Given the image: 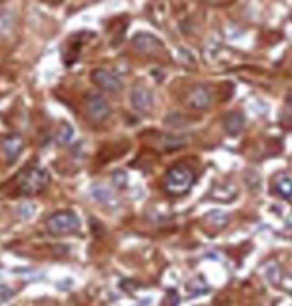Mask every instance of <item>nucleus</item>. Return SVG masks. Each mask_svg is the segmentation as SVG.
<instances>
[{
	"instance_id": "nucleus-10",
	"label": "nucleus",
	"mask_w": 292,
	"mask_h": 306,
	"mask_svg": "<svg viewBox=\"0 0 292 306\" xmlns=\"http://www.w3.org/2000/svg\"><path fill=\"white\" fill-rule=\"evenodd\" d=\"M90 192H92V198H94L98 204H102V206H116V204H118L114 192H112L110 186H106V184H96V186H92Z\"/></svg>"
},
{
	"instance_id": "nucleus-5",
	"label": "nucleus",
	"mask_w": 292,
	"mask_h": 306,
	"mask_svg": "<svg viewBox=\"0 0 292 306\" xmlns=\"http://www.w3.org/2000/svg\"><path fill=\"white\" fill-rule=\"evenodd\" d=\"M130 106L138 114H150L154 110V94L148 86L136 84L130 92Z\"/></svg>"
},
{
	"instance_id": "nucleus-17",
	"label": "nucleus",
	"mask_w": 292,
	"mask_h": 306,
	"mask_svg": "<svg viewBox=\"0 0 292 306\" xmlns=\"http://www.w3.org/2000/svg\"><path fill=\"white\" fill-rule=\"evenodd\" d=\"M58 142L60 144H68V142H72V138H74V128L68 124V122H62L60 126H58Z\"/></svg>"
},
{
	"instance_id": "nucleus-12",
	"label": "nucleus",
	"mask_w": 292,
	"mask_h": 306,
	"mask_svg": "<svg viewBox=\"0 0 292 306\" xmlns=\"http://www.w3.org/2000/svg\"><path fill=\"white\" fill-rule=\"evenodd\" d=\"M274 190L278 192V196L286 198V200H292V176L282 172L274 178Z\"/></svg>"
},
{
	"instance_id": "nucleus-9",
	"label": "nucleus",
	"mask_w": 292,
	"mask_h": 306,
	"mask_svg": "<svg viewBox=\"0 0 292 306\" xmlns=\"http://www.w3.org/2000/svg\"><path fill=\"white\" fill-rule=\"evenodd\" d=\"M22 138L18 134H8L2 138V152H4V156L8 162H14L18 156H20V152H22Z\"/></svg>"
},
{
	"instance_id": "nucleus-20",
	"label": "nucleus",
	"mask_w": 292,
	"mask_h": 306,
	"mask_svg": "<svg viewBox=\"0 0 292 306\" xmlns=\"http://www.w3.org/2000/svg\"><path fill=\"white\" fill-rule=\"evenodd\" d=\"M12 296V290L8 286H0V302H6Z\"/></svg>"
},
{
	"instance_id": "nucleus-1",
	"label": "nucleus",
	"mask_w": 292,
	"mask_h": 306,
	"mask_svg": "<svg viewBox=\"0 0 292 306\" xmlns=\"http://www.w3.org/2000/svg\"><path fill=\"white\" fill-rule=\"evenodd\" d=\"M194 184V172L190 166H184V164H176L172 166L164 178H162V186L168 194H174V196H180V194H186Z\"/></svg>"
},
{
	"instance_id": "nucleus-2",
	"label": "nucleus",
	"mask_w": 292,
	"mask_h": 306,
	"mask_svg": "<svg viewBox=\"0 0 292 306\" xmlns=\"http://www.w3.org/2000/svg\"><path fill=\"white\" fill-rule=\"evenodd\" d=\"M50 182V174L40 168V166H34L30 170H26L20 178H18V190L26 196H32V194H38L42 192Z\"/></svg>"
},
{
	"instance_id": "nucleus-3",
	"label": "nucleus",
	"mask_w": 292,
	"mask_h": 306,
	"mask_svg": "<svg viewBox=\"0 0 292 306\" xmlns=\"http://www.w3.org/2000/svg\"><path fill=\"white\" fill-rule=\"evenodd\" d=\"M84 114L92 124H102L110 116V104L102 94L88 92L84 96Z\"/></svg>"
},
{
	"instance_id": "nucleus-18",
	"label": "nucleus",
	"mask_w": 292,
	"mask_h": 306,
	"mask_svg": "<svg viewBox=\"0 0 292 306\" xmlns=\"http://www.w3.org/2000/svg\"><path fill=\"white\" fill-rule=\"evenodd\" d=\"M164 122L168 124V126H172V128H182V126H186L188 124V120L182 116V114H178V112H170V114H166V118H164Z\"/></svg>"
},
{
	"instance_id": "nucleus-6",
	"label": "nucleus",
	"mask_w": 292,
	"mask_h": 306,
	"mask_svg": "<svg viewBox=\"0 0 292 306\" xmlns=\"http://www.w3.org/2000/svg\"><path fill=\"white\" fill-rule=\"evenodd\" d=\"M132 48L138 54H144V56H158L160 52H164V44L154 34H148V32H138V34H134Z\"/></svg>"
},
{
	"instance_id": "nucleus-15",
	"label": "nucleus",
	"mask_w": 292,
	"mask_h": 306,
	"mask_svg": "<svg viewBox=\"0 0 292 306\" xmlns=\"http://www.w3.org/2000/svg\"><path fill=\"white\" fill-rule=\"evenodd\" d=\"M206 222L212 224V226H216V228L226 226L228 224V214L226 212H220V210H212V212L206 214Z\"/></svg>"
},
{
	"instance_id": "nucleus-13",
	"label": "nucleus",
	"mask_w": 292,
	"mask_h": 306,
	"mask_svg": "<svg viewBox=\"0 0 292 306\" xmlns=\"http://www.w3.org/2000/svg\"><path fill=\"white\" fill-rule=\"evenodd\" d=\"M186 142H188V138L182 136V134H164V136L160 138V146H162L164 150L180 148V146H184Z\"/></svg>"
},
{
	"instance_id": "nucleus-19",
	"label": "nucleus",
	"mask_w": 292,
	"mask_h": 306,
	"mask_svg": "<svg viewBox=\"0 0 292 306\" xmlns=\"http://www.w3.org/2000/svg\"><path fill=\"white\" fill-rule=\"evenodd\" d=\"M110 180H112V184H114L116 188H126V182H128V178H126V172H120V170L112 172Z\"/></svg>"
},
{
	"instance_id": "nucleus-8",
	"label": "nucleus",
	"mask_w": 292,
	"mask_h": 306,
	"mask_svg": "<svg viewBox=\"0 0 292 306\" xmlns=\"http://www.w3.org/2000/svg\"><path fill=\"white\" fill-rule=\"evenodd\" d=\"M212 102H214V94H212V90H210L208 86H204V84L194 86V88L188 92V98H186V104H188L192 110H198V112L208 110V108L212 106Z\"/></svg>"
},
{
	"instance_id": "nucleus-21",
	"label": "nucleus",
	"mask_w": 292,
	"mask_h": 306,
	"mask_svg": "<svg viewBox=\"0 0 292 306\" xmlns=\"http://www.w3.org/2000/svg\"><path fill=\"white\" fill-rule=\"evenodd\" d=\"M284 102H286V106L292 110V90H288V92H286V96H284Z\"/></svg>"
},
{
	"instance_id": "nucleus-16",
	"label": "nucleus",
	"mask_w": 292,
	"mask_h": 306,
	"mask_svg": "<svg viewBox=\"0 0 292 306\" xmlns=\"http://www.w3.org/2000/svg\"><path fill=\"white\" fill-rule=\"evenodd\" d=\"M14 26V16L10 12H0V36H8Z\"/></svg>"
},
{
	"instance_id": "nucleus-11",
	"label": "nucleus",
	"mask_w": 292,
	"mask_h": 306,
	"mask_svg": "<svg viewBox=\"0 0 292 306\" xmlns=\"http://www.w3.org/2000/svg\"><path fill=\"white\" fill-rule=\"evenodd\" d=\"M244 114L242 112H230L226 118H224V130L230 134V136H236L242 132L244 128Z\"/></svg>"
},
{
	"instance_id": "nucleus-14",
	"label": "nucleus",
	"mask_w": 292,
	"mask_h": 306,
	"mask_svg": "<svg viewBox=\"0 0 292 306\" xmlns=\"http://www.w3.org/2000/svg\"><path fill=\"white\" fill-rule=\"evenodd\" d=\"M262 274H264V278H266L270 284H278V282L282 280V270H280V266H278L276 262H272V260L264 264Z\"/></svg>"
},
{
	"instance_id": "nucleus-7",
	"label": "nucleus",
	"mask_w": 292,
	"mask_h": 306,
	"mask_svg": "<svg viewBox=\"0 0 292 306\" xmlns=\"http://www.w3.org/2000/svg\"><path fill=\"white\" fill-rule=\"evenodd\" d=\"M92 82L100 90H104L108 94H118L122 90V86H124L122 84V78L114 70H108V68H96V70H92Z\"/></svg>"
},
{
	"instance_id": "nucleus-4",
	"label": "nucleus",
	"mask_w": 292,
	"mask_h": 306,
	"mask_svg": "<svg viewBox=\"0 0 292 306\" xmlns=\"http://www.w3.org/2000/svg\"><path fill=\"white\" fill-rule=\"evenodd\" d=\"M46 228L52 234H72L80 230V218L74 212H56L46 220Z\"/></svg>"
}]
</instances>
